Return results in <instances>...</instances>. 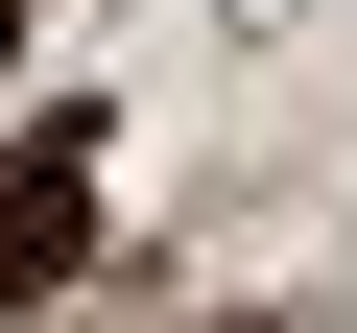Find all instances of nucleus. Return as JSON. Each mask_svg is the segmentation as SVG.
I'll use <instances>...</instances> for the list:
<instances>
[{
  "instance_id": "nucleus-1",
  "label": "nucleus",
  "mask_w": 357,
  "mask_h": 333,
  "mask_svg": "<svg viewBox=\"0 0 357 333\" xmlns=\"http://www.w3.org/2000/svg\"><path fill=\"white\" fill-rule=\"evenodd\" d=\"M96 262V143L48 119V143H0V309H24V286H72Z\"/></svg>"
}]
</instances>
